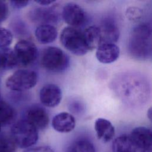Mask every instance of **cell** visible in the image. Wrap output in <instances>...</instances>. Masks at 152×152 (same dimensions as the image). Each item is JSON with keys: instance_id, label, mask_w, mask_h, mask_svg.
I'll return each instance as SVG.
<instances>
[{"instance_id": "obj_1", "label": "cell", "mask_w": 152, "mask_h": 152, "mask_svg": "<svg viewBox=\"0 0 152 152\" xmlns=\"http://www.w3.org/2000/svg\"><path fill=\"white\" fill-rule=\"evenodd\" d=\"M151 30L146 24L138 25L134 28L131 34L128 48L130 54L138 59H146L151 53Z\"/></svg>"}, {"instance_id": "obj_2", "label": "cell", "mask_w": 152, "mask_h": 152, "mask_svg": "<svg viewBox=\"0 0 152 152\" xmlns=\"http://www.w3.org/2000/svg\"><path fill=\"white\" fill-rule=\"evenodd\" d=\"M10 137L16 146L21 148H28L38 141V130L27 121L23 119L12 125Z\"/></svg>"}, {"instance_id": "obj_3", "label": "cell", "mask_w": 152, "mask_h": 152, "mask_svg": "<svg viewBox=\"0 0 152 152\" xmlns=\"http://www.w3.org/2000/svg\"><path fill=\"white\" fill-rule=\"evenodd\" d=\"M40 65L49 72L59 73L64 71L69 66V58L60 48L48 46L42 52Z\"/></svg>"}, {"instance_id": "obj_4", "label": "cell", "mask_w": 152, "mask_h": 152, "mask_svg": "<svg viewBox=\"0 0 152 152\" xmlns=\"http://www.w3.org/2000/svg\"><path fill=\"white\" fill-rule=\"evenodd\" d=\"M59 39L61 45L75 55L83 56L88 51L84 40L83 32L75 27H64L61 31Z\"/></svg>"}, {"instance_id": "obj_5", "label": "cell", "mask_w": 152, "mask_h": 152, "mask_svg": "<svg viewBox=\"0 0 152 152\" xmlns=\"http://www.w3.org/2000/svg\"><path fill=\"white\" fill-rule=\"evenodd\" d=\"M37 73L30 69H21L11 74L6 81V86L11 90L22 91L34 87L37 84Z\"/></svg>"}, {"instance_id": "obj_6", "label": "cell", "mask_w": 152, "mask_h": 152, "mask_svg": "<svg viewBox=\"0 0 152 152\" xmlns=\"http://www.w3.org/2000/svg\"><path fill=\"white\" fill-rule=\"evenodd\" d=\"M17 64L22 66H28L33 64L38 56V50L36 45L31 41L21 40L15 45L13 50Z\"/></svg>"}, {"instance_id": "obj_7", "label": "cell", "mask_w": 152, "mask_h": 152, "mask_svg": "<svg viewBox=\"0 0 152 152\" xmlns=\"http://www.w3.org/2000/svg\"><path fill=\"white\" fill-rule=\"evenodd\" d=\"M129 135L137 152H151L152 132L150 129L138 126L134 128Z\"/></svg>"}, {"instance_id": "obj_8", "label": "cell", "mask_w": 152, "mask_h": 152, "mask_svg": "<svg viewBox=\"0 0 152 152\" xmlns=\"http://www.w3.org/2000/svg\"><path fill=\"white\" fill-rule=\"evenodd\" d=\"M62 17L68 26L76 28L84 23L86 14L84 9L78 4L68 2L62 8Z\"/></svg>"}, {"instance_id": "obj_9", "label": "cell", "mask_w": 152, "mask_h": 152, "mask_svg": "<svg viewBox=\"0 0 152 152\" xmlns=\"http://www.w3.org/2000/svg\"><path fill=\"white\" fill-rule=\"evenodd\" d=\"M39 98L42 104L48 107L57 106L62 99L61 88L56 84H48L40 90Z\"/></svg>"}, {"instance_id": "obj_10", "label": "cell", "mask_w": 152, "mask_h": 152, "mask_svg": "<svg viewBox=\"0 0 152 152\" xmlns=\"http://www.w3.org/2000/svg\"><path fill=\"white\" fill-rule=\"evenodd\" d=\"M26 120L37 130H43L48 126L49 118L47 112L43 108L34 106L27 110Z\"/></svg>"}, {"instance_id": "obj_11", "label": "cell", "mask_w": 152, "mask_h": 152, "mask_svg": "<svg viewBox=\"0 0 152 152\" xmlns=\"http://www.w3.org/2000/svg\"><path fill=\"white\" fill-rule=\"evenodd\" d=\"M120 54L119 48L115 43H103L97 47L96 57L102 64H109L116 61Z\"/></svg>"}, {"instance_id": "obj_12", "label": "cell", "mask_w": 152, "mask_h": 152, "mask_svg": "<svg viewBox=\"0 0 152 152\" xmlns=\"http://www.w3.org/2000/svg\"><path fill=\"white\" fill-rule=\"evenodd\" d=\"M76 121L73 115L66 112H60L55 115L52 121V126L57 132L68 133L75 126Z\"/></svg>"}, {"instance_id": "obj_13", "label": "cell", "mask_w": 152, "mask_h": 152, "mask_svg": "<svg viewBox=\"0 0 152 152\" xmlns=\"http://www.w3.org/2000/svg\"><path fill=\"white\" fill-rule=\"evenodd\" d=\"M94 129L97 138L103 142L110 141L115 134V128L112 124L104 118H98L94 122Z\"/></svg>"}, {"instance_id": "obj_14", "label": "cell", "mask_w": 152, "mask_h": 152, "mask_svg": "<svg viewBox=\"0 0 152 152\" xmlns=\"http://www.w3.org/2000/svg\"><path fill=\"white\" fill-rule=\"evenodd\" d=\"M34 34L37 40L40 43L46 45L56 40L58 36V31L53 25L43 24L37 27Z\"/></svg>"}, {"instance_id": "obj_15", "label": "cell", "mask_w": 152, "mask_h": 152, "mask_svg": "<svg viewBox=\"0 0 152 152\" xmlns=\"http://www.w3.org/2000/svg\"><path fill=\"white\" fill-rule=\"evenodd\" d=\"M84 40L88 50L96 49L102 44V38L99 27L89 26L83 32Z\"/></svg>"}, {"instance_id": "obj_16", "label": "cell", "mask_w": 152, "mask_h": 152, "mask_svg": "<svg viewBox=\"0 0 152 152\" xmlns=\"http://www.w3.org/2000/svg\"><path fill=\"white\" fill-rule=\"evenodd\" d=\"M99 27L100 31L102 44L115 43L117 42L119 37V30L115 24L106 22Z\"/></svg>"}, {"instance_id": "obj_17", "label": "cell", "mask_w": 152, "mask_h": 152, "mask_svg": "<svg viewBox=\"0 0 152 152\" xmlns=\"http://www.w3.org/2000/svg\"><path fill=\"white\" fill-rule=\"evenodd\" d=\"M32 15L33 19L36 21L42 23L41 24H49V23L55 22L58 20V13L53 8L50 7L37 8L33 11Z\"/></svg>"}, {"instance_id": "obj_18", "label": "cell", "mask_w": 152, "mask_h": 152, "mask_svg": "<svg viewBox=\"0 0 152 152\" xmlns=\"http://www.w3.org/2000/svg\"><path fill=\"white\" fill-rule=\"evenodd\" d=\"M113 152H137L136 148L129 135H121L112 142Z\"/></svg>"}, {"instance_id": "obj_19", "label": "cell", "mask_w": 152, "mask_h": 152, "mask_svg": "<svg viewBox=\"0 0 152 152\" xmlns=\"http://www.w3.org/2000/svg\"><path fill=\"white\" fill-rule=\"evenodd\" d=\"M18 65L14 51L5 48L0 50V69H10Z\"/></svg>"}, {"instance_id": "obj_20", "label": "cell", "mask_w": 152, "mask_h": 152, "mask_svg": "<svg viewBox=\"0 0 152 152\" xmlns=\"http://www.w3.org/2000/svg\"><path fill=\"white\" fill-rule=\"evenodd\" d=\"M66 152H96L94 144L87 140H79L71 144Z\"/></svg>"}, {"instance_id": "obj_21", "label": "cell", "mask_w": 152, "mask_h": 152, "mask_svg": "<svg viewBox=\"0 0 152 152\" xmlns=\"http://www.w3.org/2000/svg\"><path fill=\"white\" fill-rule=\"evenodd\" d=\"M15 116L14 109L7 102L0 100V124L6 125L10 123Z\"/></svg>"}, {"instance_id": "obj_22", "label": "cell", "mask_w": 152, "mask_h": 152, "mask_svg": "<svg viewBox=\"0 0 152 152\" xmlns=\"http://www.w3.org/2000/svg\"><path fill=\"white\" fill-rule=\"evenodd\" d=\"M16 145L10 136L0 134V152H15Z\"/></svg>"}, {"instance_id": "obj_23", "label": "cell", "mask_w": 152, "mask_h": 152, "mask_svg": "<svg viewBox=\"0 0 152 152\" xmlns=\"http://www.w3.org/2000/svg\"><path fill=\"white\" fill-rule=\"evenodd\" d=\"M12 34L9 30L0 27V48H7L12 43Z\"/></svg>"}, {"instance_id": "obj_24", "label": "cell", "mask_w": 152, "mask_h": 152, "mask_svg": "<svg viewBox=\"0 0 152 152\" xmlns=\"http://www.w3.org/2000/svg\"><path fill=\"white\" fill-rule=\"evenodd\" d=\"M125 15L129 20L137 21L142 18L143 15V11L138 7H131L126 10Z\"/></svg>"}, {"instance_id": "obj_25", "label": "cell", "mask_w": 152, "mask_h": 152, "mask_svg": "<svg viewBox=\"0 0 152 152\" xmlns=\"http://www.w3.org/2000/svg\"><path fill=\"white\" fill-rule=\"evenodd\" d=\"M8 15V7L5 1H0V23L4 21Z\"/></svg>"}, {"instance_id": "obj_26", "label": "cell", "mask_w": 152, "mask_h": 152, "mask_svg": "<svg viewBox=\"0 0 152 152\" xmlns=\"http://www.w3.org/2000/svg\"><path fill=\"white\" fill-rule=\"evenodd\" d=\"M23 152H55L54 150L49 146L43 145L27 148Z\"/></svg>"}, {"instance_id": "obj_27", "label": "cell", "mask_w": 152, "mask_h": 152, "mask_svg": "<svg viewBox=\"0 0 152 152\" xmlns=\"http://www.w3.org/2000/svg\"><path fill=\"white\" fill-rule=\"evenodd\" d=\"M11 5L15 8H23L25 7H26L28 4L29 3V1H12L10 2Z\"/></svg>"}, {"instance_id": "obj_28", "label": "cell", "mask_w": 152, "mask_h": 152, "mask_svg": "<svg viewBox=\"0 0 152 152\" xmlns=\"http://www.w3.org/2000/svg\"><path fill=\"white\" fill-rule=\"evenodd\" d=\"M56 1H46V0H41V1H36L35 2L42 5V6H43L45 7H48V6H49L50 5H52L53 4V3H55Z\"/></svg>"}, {"instance_id": "obj_29", "label": "cell", "mask_w": 152, "mask_h": 152, "mask_svg": "<svg viewBox=\"0 0 152 152\" xmlns=\"http://www.w3.org/2000/svg\"><path fill=\"white\" fill-rule=\"evenodd\" d=\"M147 117L148 118L150 121H151V107L147 111Z\"/></svg>"}, {"instance_id": "obj_30", "label": "cell", "mask_w": 152, "mask_h": 152, "mask_svg": "<svg viewBox=\"0 0 152 152\" xmlns=\"http://www.w3.org/2000/svg\"><path fill=\"white\" fill-rule=\"evenodd\" d=\"M1 126H2V125L0 124V131H1Z\"/></svg>"}]
</instances>
